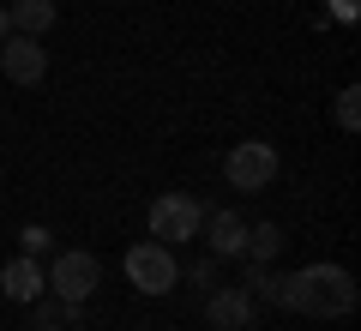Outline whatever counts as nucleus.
<instances>
[{"mask_svg":"<svg viewBox=\"0 0 361 331\" xmlns=\"http://www.w3.org/2000/svg\"><path fill=\"white\" fill-rule=\"evenodd\" d=\"M271 301L295 307L307 319H343L355 307V277L343 265H307V271H289V277L271 283Z\"/></svg>","mask_w":361,"mask_h":331,"instance_id":"nucleus-1","label":"nucleus"},{"mask_svg":"<svg viewBox=\"0 0 361 331\" xmlns=\"http://www.w3.org/2000/svg\"><path fill=\"white\" fill-rule=\"evenodd\" d=\"M223 175H229L235 193H265L271 181H277V145H265V139H241V145H229V157H223Z\"/></svg>","mask_w":361,"mask_h":331,"instance_id":"nucleus-2","label":"nucleus"},{"mask_svg":"<svg viewBox=\"0 0 361 331\" xmlns=\"http://www.w3.org/2000/svg\"><path fill=\"white\" fill-rule=\"evenodd\" d=\"M145 223H151V241H193L199 223H205V205L187 199V193H157L151 211H145Z\"/></svg>","mask_w":361,"mask_h":331,"instance_id":"nucleus-3","label":"nucleus"},{"mask_svg":"<svg viewBox=\"0 0 361 331\" xmlns=\"http://www.w3.org/2000/svg\"><path fill=\"white\" fill-rule=\"evenodd\" d=\"M127 283L139 295H169L180 283V265H175V253H169L163 241H139L127 253Z\"/></svg>","mask_w":361,"mask_h":331,"instance_id":"nucleus-4","label":"nucleus"},{"mask_svg":"<svg viewBox=\"0 0 361 331\" xmlns=\"http://www.w3.org/2000/svg\"><path fill=\"white\" fill-rule=\"evenodd\" d=\"M97 283H103V265H97V253H85V247H66V253L49 265V289L61 295L66 307L90 301V289H97Z\"/></svg>","mask_w":361,"mask_h":331,"instance_id":"nucleus-5","label":"nucleus"},{"mask_svg":"<svg viewBox=\"0 0 361 331\" xmlns=\"http://www.w3.org/2000/svg\"><path fill=\"white\" fill-rule=\"evenodd\" d=\"M0 73L13 78V85H42V73H49V49H42V37H6L0 42Z\"/></svg>","mask_w":361,"mask_h":331,"instance_id":"nucleus-6","label":"nucleus"},{"mask_svg":"<svg viewBox=\"0 0 361 331\" xmlns=\"http://www.w3.org/2000/svg\"><path fill=\"white\" fill-rule=\"evenodd\" d=\"M205 319L217 331H247V325H253V295H247V289H217L205 301Z\"/></svg>","mask_w":361,"mask_h":331,"instance_id":"nucleus-7","label":"nucleus"},{"mask_svg":"<svg viewBox=\"0 0 361 331\" xmlns=\"http://www.w3.org/2000/svg\"><path fill=\"white\" fill-rule=\"evenodd\" d=\"M0 289L13 295V301H37V295H42V289H49V271H42V265H37V253H18V259H13V265L0 271Z\"/></svg>","mask_w":361,"mask_h":331,"instance_id":"nucleus-8","label":"nucleus"},{"mask_svg":"<svg viewBox=\"0 0 361 331\" xmlns=\"http://www.w3.org/2000/svg\"><path fill=\"white\" fill-rule=\"evenodd\" d=\"M199 229H205V247L211 253H247V223L235 211H205V223H199Z\"/></svg>","mask_w":361,"mask_h":331,"instance_id":"nucleus-9","label":"nucleus"},{"mask_svg":"<svg viewBox=\"0 0 361 331\" xmlns=\"http://www.w3.org/2000/svg\"><path fill=\"white\" fill-rule=\"evenodd\" d=\"M6 25H13L18 37H49L54 30V0H13V6H6Z\"/></svg>","mask_w":361,"mask_h":331,"instance_id":"nucleus-10","label":"nucleus"},{"mask_svg":"<svg viewBox=\"0 0 361 331\" xmlns=\"http://www.w3.org/2000/svg\"><path fill=\"white\" fill-rule=\"evenodd\" d=\"M277 247H283V229H277V223H259V229H247V259H253V265L277 259Z\"/></svg>","mask_w":361,"mask_h":331,"instance_id":"nucleus-11","label":"nucleus"},{"mask_svg":"<svg viewBox=\"0 0 361 331\" xmlns=\"http://www.w3.org/2000/svg\"><path fill=\"white\" fill-rule=\"evenodd\" d=\"M355 97H361L355 85L337 90V127H343V133H355V127H361V102H355Z\"/></svg>","mask_w":361,"mask_h":331,"instance_id":"nucleus-12","label":"nucleus"},{"mask_svg":"<svg viewBox=\"0 0 361 331\" xmlns=\"http://www.w3.org/2000/svg\"><path fill=\"white\" fill-rule=\"evenodd\" d=\"M18 241H25V253H42V247H49V229H37V223H30V229L18 235Z\"/></svg>","mask_w":361,"mask_h":331,"instance_id":"nucleus-13","label":"nucleus"},{"mask_svg":"<svg viewBox=\"0 0 361 331\" xmlns=\"http://www.w3.org/2000/svg\"><path fill=\"white\" fill-rule=\"evenodd\" d=\"M6 37H13V25H6V6H0V42H6Z\"/></svg>","mask_w":361,"mask_h":331,"instance_id":"nucleus-14","label":"nucleus"},{"mask_svg":"<svg viewBox=\"0 0 361 331\" xmlns=\"http://www.w3.org/2000/svg\"><path fill=\"white\" fill-rule=\"evenodd\" d=\"M49 331H54V325H49Z\"/></svg>","mask_w":361,"mask_h":331,"instance_id":"nucleus-15","label":"nucleus"}]
</instances>
